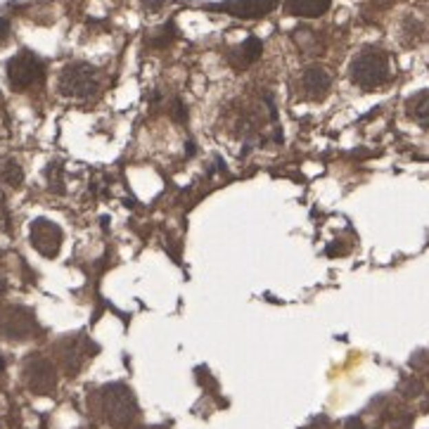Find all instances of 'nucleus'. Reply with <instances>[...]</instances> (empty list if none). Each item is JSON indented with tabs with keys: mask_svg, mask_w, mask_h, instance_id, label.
Returning a JSON list of instances; mask_svg holds the SVG:
<instances>
[{
	"mask_svg": "<svg viewBox=\"0 0 429 429\" xmlns=\"http://www.w3.org/2000/svg\"><path fill=\"white\" fill-rule=\"evenodd\" d=\"M93 406L98 408L100 417L114 429H128L138 420V401L131 387L123 382H112L100 387L93 394Z\"/></svg>",
	"mask_w": 429,
	"mask_h": 429,
	"instance_id": "f257e3e1",
	"label": "nucleus"
},
{
	"mask_svg": "<svg viewBox=\"0 0 429 429\" xmlns=\"http://www.w3.org/2000/svg\"><path fill=\"white\" fill-rule=\"evenodd\" d=\"M57 88H60V93L69 100H88V98H93L100 88L98 72H95L90 64H83V62L69 64V67L62 69Z\"/></svg>",
	"mask_w": 429,
	"mask_h": 429,
	"instance_id": "f03ea898",
	"label": "nucleus"
},
{
	"mask_svg": "<svg viewBox=\"0 0 429 429\" xmlns=\"http://www.w3.org/2000/svg\"><path fill=\"white\" fill-rule=\"evenodd\" d=\"M389 79V57L382 50H363L351 64V81L358 88L375 90Z\"/></svg>",
	"mask_w": 429,
	"mask_h": 429,
	"instance_id": "7ed1b4c3",
	"label": "nucleus"
},
{
	"mask_svg": "<svg viewBox=\"0 0 429 429\" xmlns=\"http://www.w3.org/2000/svg\"><path fill=\"white\" fill-rule=\"evenodd\" d=\"M45 74V67L34 52L21 50L8 62V81L14 90H26L34 83H39Z\"/></svg>",
	"mask_w": 429,
	"mask_h": 429,
	"instance_id": "20e7f679",
	"label": "nucleus"
},
{
	"mask_svg": "<svg viewBox=\"0 0 429 429\" xmlns=\"http://www.w3.org/2000/svg\"><path fill=\"white\" fill-rule=\"evenodd\" d=\"M24 379L31 391L36 394H52L57 384V375L50 361L41 356H31L24 366Z\"/></svg>",
	"mask_w": 429,
	"mask_h": 429,
	"instance_id": "39448f33",
	"label": "nucleus"
},
{
	"mask_svg": "<svg viewBox=\"0 0 429 429\" xmlns=\"http://www.w3.org/2000/svg\"><path fill=\"white\" fill-rule=\"evenodd\" d=\"M29 235H31V244H34L43 256L52 259V256L60 254L62 230H60V225L57 223L48 221V218H36V221L31 223Z\"/></svg>",
	"mask_w": 429,
	"mask_h": 429,
	"instance_id": "423d86ee",
	"label": "nucleus"
},
{
	"mask_svg": "<svg viewBox=\"0 0 429 429\" xmlns=\"http://www.w3.org/2000/svg\"><path fill=\"white\" fill-rule=\"evenodd\" d=\"M278 0H225L213 5V10H221L225 14H233L238 19H261L273 12Z\"/></svg>",
	"mask_w": 429,
	"mask_h": 429,
	"instance_id": "0eeeda50",
	"label": "nucleus"
},
{
	"mask_svg": "<svg viewBox=\"0 0 429 429\" xmlns=\"http://www.w3.org/2000/svg\"><path fill=\"white\" fill-rule=\"evenodd\" d=\"M304 90L311 95L313 100H320L325 98V93L330 90V74L325 72L323 67H308L306 72H304Z\"/></svg>",
	"mask_w": 429,
	"mask_h": 429,
	"instance_id": "6e6552de",
	"label": "nucleus"
},
{
	"mask_svg": "<svg viewBox=\"0 0 429 429\" xmlns=\"http://www.w3.org/2000/svg\"><path fill=\"white\" fill-rule=\"evenodd\" d=\"M332 0H289L287 3V12L294 14V17H306V19H315L320 14L327 12Z\"/></svg>",
	"mask_w": 429,
	"mask_h": 429,
	"instance_id": "1a4fd4ad",
	"label": "nucleus"
},
{
	"mask_svg": "<svg viewBox=\"0 0 429 429\" xmlns=\"http://www.w3.org/2000/svg\"><path fill=\"white\" fill-rule=\"evenodd\" d=\"M261 52H264V45H261V41L254 39V36H249V39H247L242 45L235 48V52H233V67L247 69L249 64H254L256 60H259Z\"/></svg>",
	"mask_w": 429,
	"mask_h": 429,
	"instance_id": "9d476101",
	"label": "nucleus"
},
{
	"mask_svg": "<svg viewBox=\"0 0 429 429\" xmlns=\"http://www.w3.org/2000/svg\"><path fill=\"white\" fill-rule=\"evenodd\" d=\"M0 178L10 187H19L21 180H24V171H21V166L12 157H3L0 159Z\"/></svg>",
	"mask_w": 429,
	"mask_h": 429,
	"instance_id": "9b49d317",
	"label": "nucleus"
},
{
	"mask_svg": "<svg viewBox=\"0 0 429 429\" xmlns=\"http://www.w3.org/2000/svg\"><path fill=\"white\" fill-rule=\"evenodd\" d=\"M410 112L422 126L429 128V90H422L410 100Z\"/></svg>",
	"mask_w": 429,
	"mask_h": 429,
	"instance_id": "f8f14e48",
	"label": "nucleus"
},
{
	"mask_svg": "<svg viewBox=\"0 0 429 429\" xmlns=\"http://www.w3.org/2000/svg\"><path fill=\"white\" fill-rule=\"evenodd\" d=\"M171 114H174V119L178 123H185L187 121V109L185 105L180 103V100H174V107H171Z\"/></svg>",
	"mask_w": 429,
	"mask_h": 429,
	"instance_id": "ddd939ff",
	"label": "nucleus"
},
{
	"mask_svg": "<svg viewBox=\"0 0 429 429\" xmlns=\"http://www.w3.org/2000/svg\"><path fill=\"white\" fill-rule=\"evenodd\" d=\"M304 429H330V425H327L325 417H318V420H313L308 427H304Z\"/></svg>",
	"mask_w": 429,
	"mask_h": 429,
	"instance_id": "4468645a",
	"label": "nucleus"
},
{
	"mask_svg": "<svg viewBox=\"0 0 429 429\" xmlns=\"http://www.w3.org/2000/svg\"><path fill=\"white\" fill-rule=\"evenodd\" d=\"M8 34H10V24H8V19H0V41L8 39Z\"/></svg>",
	"mask_w": 429,
	"mask_h": 429,
	"instance_id": "2eb2a0df",
	"label": "nucleus"
},
{
	"mask_svg": "<svg viewBox=\"0 0 429 429\" xmlns=\"http://www.w3.org/2000/svg\"><path fill=\"white\" fill-rule=\"evenodd\" d=\"M344 429H366V427H363V422L358 420V417H351V420L346 422V427H344Z\"/></svg>",
	"mask_w": 429,
	"mask_h": 429,
	"instance_id": "dca6fc26",
	"label": "nucleus"
},
{
	"mask_svg": "<svg viewBox=\"0 0 429 429\" xmlns=\"http://www.w3.org/2000/svg\"><path fill=\"white\" fill-rule=\"evenodd\" d=\"M143 3H145V8H149V10H157L159 5L164 3V0H143Z\"/></svg>",
	"mask_w": 429,
	"mask_h": 429,
	"instance_id": "f3484780",
	"label": "nucleus"
},
{
	"mask_svg": "<svg viewBox=\"0 0 429 429\" xmlns=\"http://www.w3.org/2000/svg\"><path fill=\"white\" fill-rule=\"evenodd\" d=\"M140 429H169V427H164V425H162V427H159V425H154V427H140Z\"/></svg>",
	"mask_w": 429,
	"mask_h": 429,
	"instance_id": "a211bd4d",
	"label": "nucleus"
}]
</instances>
